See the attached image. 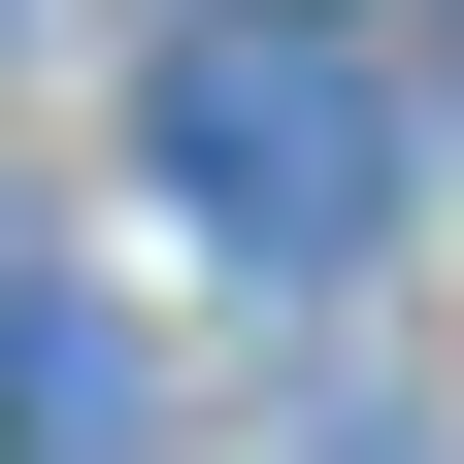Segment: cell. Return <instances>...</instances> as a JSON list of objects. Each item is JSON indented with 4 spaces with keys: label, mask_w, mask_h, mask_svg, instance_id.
<instances>
[{
    "label": "cell",
    "mask_w": 464,
    "mask_h": 464,
    "mask_svg": "<svg viewBox=\"0 0 464 464\" xmlns=\"http://www.w3.org/2000/svg\"><path fill=\"white\" fill-rule=\"evenodd\" d=\"M0 431H34V464H166V365H133V299L0 266Z\"/></svg>",
    "instance_id": "7a4b0ae2"
},
{
    "label": "cell",
    "mask_w": 464,
    "mask_h": 464,
    "mask_svg": "<svg viewBox=\"0 0 464 464\" xmlns=\"http://www.w3.org/2000/svg\"><path fill=\"white\" fill-rule=\"evenodd\" d=\"M266 34H332V0H266Z\"/></svg>",
    "instance_id": "3957f363"
},
{
    "label": "cell",
    "mask_w": 464,
    "mask_h": 464,
    "mask_svg": "<svg viewBox=\"0 0 464 464\" xmlns=\"http://www.w3.org/2000/svg\"><path fill=\"white\" fill-rule=\"evenodd\" d=\"M133 133H166V199H199L232 266H365V232H398V100L332 67V34H266V0H199V34H166Z\"/></svg>",
    "instance_id": "6da1fadb"
}]
</instances>
